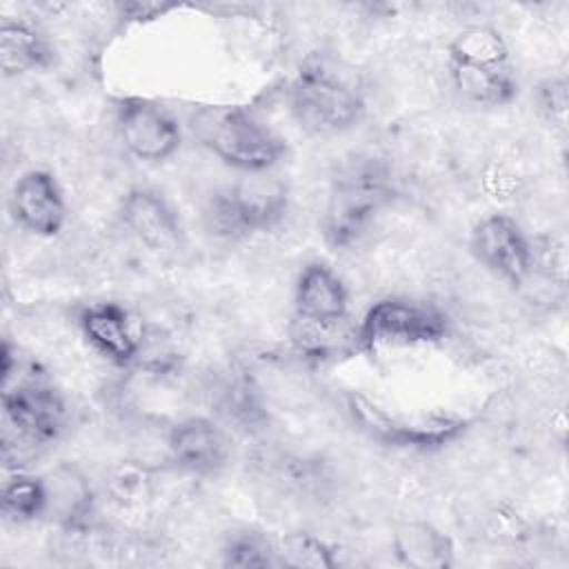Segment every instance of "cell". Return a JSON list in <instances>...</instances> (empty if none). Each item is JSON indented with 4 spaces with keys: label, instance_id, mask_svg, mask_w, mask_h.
<instances>
[{
    "label": "cell",
    "instance_id": "cell-23",
    "mask_svg": "<svg viewBox=\"0 0 569 569\" xmlns=\"http://www.w3.org/2000/svg\"><path fill=\"white\" fill-rule=\"evenodd\" d=\"M536 102L547 122L562 127L567 120V80L562 76H553L540 82Z\"/></svg>",
    "mask_w": 569,
    "mask_h": 569
},
{
    "label": "cell",
    "instance_id": "cell-25",
    "mask_svg": "<svg viewBox=\"0 0 569 569\" xmlns=\"http://www.w3.org/2000/svg\"><path fill=\"white\" fill-rule=\"evenodd\" d=\"M0 371H2V382L7 385L11 378V371H13V347L9 340H4L2 349H0Z\"/></svg>",
    "mask_w": 569,
    "mask_h": 569
},
{
    "label": "cell",
    "instance_id": "cell-18",
    "mask_svg": "<svg viewBox=\"0 0 569 569\" xmlns=\"http://www.w3.org/2000/svg\"><path fill=\"white\" fill-rule=\"evenodd\" d=\"M396 558L416 569H442L453 562L449 536L429 522H407L393 533Z\"/></svg>",
    "mask_w": 569,
    "mask_h": 569
},
{
    "label": "cell",
    "instance_id": "cell-9",
    "mask_svg": "<svg viewBox=\"0 0 569 569\" xmlns=\"http://www.w3.org/2000/svg\"><path fill=\"white\" fill-rule=\"evenodd\" d=\"M2 409L7 422L29 442L47 445L60 438L67 425V405L56 387L40 380H24L4 387Z\"/></svg>",
    "mask_w": 569,
    "mask_h": 569
},
{
    "label": "cell",
    "instance_id": "cell-17",
    "mask_svg": "<svg viewBox=\"0 0 569 569\" xmlns=\"http://www.w3.org/2000/svg\"><path fill=\"white\" fill-rule=\"evenodd\" d=\"M456 91L480 107H505L518 96V78L511 64L505 67H476L447 62Z\"/></svg>",
    "mask_w": 569,
    "mask_h": 569
},
{
    "label": "cell",
    "instance_id": "cell-2",
    "mask_svg": "<svg viewBox=\"0 0 569 569\" xmlns=\"http://www.w3.org/2000/svg\"><path fill=\"white\" fill-rule=\"evenodd\" d=\"M396 182L391 169L371 156L345 162L331 178L325 211L320 218L322 238L331 249H347L358 242L373 220L391 204Z\"/></svg>",
    "mask_w": 569,
    "mask_h": 569
},
{
    "label": "cell",
    "instance_id": "cell-14",
    "mask_svg": "<svg viewBox=\"0 0 569 569\" xmlns=\"http://www.w3.org/2000/svg\"><path fill=\"white\" fill-rule=\"evenodd\" d=\"M47 516L67 533H82L96 516V493L89 478L71 462H60L44 476Z\"/></svg>",
    "mask_w": 569,
    "mask_h": 569
},
{
    "label": "cell",
    "instance_id": "cell-12",
    "mask_svg": "<svg viewBox=\"0 0 569 569\" xmlns=\"http://www.w3.org/2000/svg\"><path fill=\"white\" fill-rule=\"evenodd\" d=\"M120 220L124 229L147 249H176L182 238L178 213L162 193L151 187H131L120 200Z\"/></svg>",
    "mask_w": 569,
    "mask_h": 569
},
{
    "label": "cell",
    "instance_id": "cell-8",
    "mask_svg": "<svg viewBox=\"0 0 569 569\" xmlns=\"http://www.w3.org/2000/svg\"><path fill=\"white\" fill-rule=\"evenodd\" d=\"M349 411L353 420L378 440L391 445H442L451 440L460 429L462 420L453 416H438V413H416V416H398L389 413L387 409L373 405L362 396H349Z\"/></svg>",
    "mask_w": 569,
    "mask_h": 569
},
{
    "label": "cell",
    "instance_id": "cell-13",
    "mask_svg": "<svg viewBox=\"0 0 569 569\" xmlns=\"http://www.w3.org/2000/svg\"><path fill=\"white\" fill-rule=\"evenodd\" d=\"M167 451L178 469L196 476L220 471L229 456L224 431L202 416L176 422L167 436Z\"/></svg>",
    "mask_w": 569,
    "mask_h": 569
},
{
    "label": "cell",
    "instance_id": "cell-4",
    "mask_svg": "<svg viewBox=\"0 0 569 569\" xmlns=\"http://www.w3.org/2000/svg\"><path fill=\"white\" fill-rule=\"evenodd\" d=\"M289 211L287 184L264 173H249L218 189L204 211L207 227L213 236L242 240L276 229Z\"/></svg>",
    "mask_w": 569,
    "mask_h": 569
},
{
    "label": "cell",
    "instance_id": "cell-24",
    "mask_svg": "<svg viewBox=\"0 0 569 569\" xmlns=\"http://www.w3.org/2000/svg\"><path fill=\"white\" fill-rule=\"evenodd\" d=\"M122 9V16L127 18V20H151V18H156L158 13H162V11H167V9H171V7H160V4H140V2H133V4H124V7H120Z\"/></svg>",
    "mask_w": 569,
    "mask_h": 569
},
{
    "label": "cell",
    "instance_id": "cell-1",
    "mask_svg": "<svg viewBox=\"0 0 569 569\" xmlns=\"http://www.w3.org/2000/svg\"><path fill=\"white\" fill-rule=\"evenodd\" d=\"M296 122L318 136L340 133L360 122L367 109L365 82L356 67L327 51L307 53L289 84Z\"/></svg>",
    "mask_w": 569,
    "mask_h": 569
},
{
    "label": "cell",
    "instance_id": "cell-3",
    "mask_svg": "<svg viewBox=\"0 0 569 569\" xmlns=\"http://www.w3.org/2000/svg\"><path fill=\"white\" fill-rule=\"evenodd\" d=\"M189 122L200 144L238 171L264 173L287 156V140L247 107H200Z\"/></svg>",
    "mask_w": 569,
    "mask_h": 569
},
{
    "label": "cell",
    "instance_id": "cell-6",
    "mask_svg": "<svg viewBox=\"0 0 569 569\" xmlns=\"http://www.w3.org/2000/svg\"><path fill=\"white\" fill-rule=\"evenodd\" d=\"M469 251L496 278L520 287L533 267V247L522 227L507 213H489L469 236Z\"/></svg>",
    "mask_w": 569,
    "mask_h": 569
},
{
    "label": "cell",
    "instance_id": "cell-11",
    "mask_svg": "<svg viewBox=\"0 0 569 569\" xmlns=\"http://www.w3.org/2000/svg\"><path fill=\"white\" fill-rule=\"evenodd\" d=\"M296 320L320 331H333L349 309L347 287L336 271L322 262H309L293 289Z\"/></svg>",
    "mask_w": 569,
    "mask_h": 569
},
{
    "label": "cell",
    "instance_id": "cell-22",
    "mask_svg": "<svg viewBox=\"0 0 569 569\" xmlns=\"http://www.w3.org/2000/svg\"><path fill=\"white\" fill-rule=\"evenodd\" d=\"M278 565L276 547L256 531H240L231 536L222 547V567L260 569Z\"/></svg>",
    "mask_w": 569,
    "mask_h": 569
},
{
    "label": "cell",
    "instance_id": "cell-20",
    "mask_svg": "<svg viewBox=\"0 0 569 569\" xmlns=\"http://www.w3.org/2000/svg\"><path fill=\"white\" fill-rule=\"evenodd\" d=\"M2 513L11 522H31L47 516V487L44 478L16 473L2 487Z\"/></svg>",
    "mask_w": 569,
    "mask_h": 569
},
{
    "label": "cell",
    "instance_id": "cell-10",
    "mask_svg": "<svg viewBox=\"0 0 569 569\" xmlns=\"http://www.w3.org/2000/svg\"><path fill=\"white\" fill-rule=\"evenodd\" d=\"M11 216L31 236H58L67 222V202L53 173L44 169L22 173L11 189Z\"/></svg>",
    "mask_w": 569,
    "mask_h": 569
},
{
    "label": "cell",
    "instance_id": "cell-5",
    "mask_svg": "<svg viewBox=\"0 0 569 569\" xmlns=\"http://www.w3.org/2000/svg\"><path fill=\"white\" fill-rule=\"evenodd\" d=\"M447 331L449 322L440 309L407 298H382L367 309L356 331V345L360 351L369 353L436 345Z\"/></svg>",
    "mask_w": 569,
    "mask_h": 569
},
{
    "label": "cell",
    "instance_id": "cell-15",
    "mask_svg": "<svg viewBox=\"0 0 569 569\" xmlns=\"http://www.w3.org/2000/svg\"><path fill=\"white\" fill-rule=\"evenodd\" d=\"M87 342L111 365L129 367L140 358V340L124 307L118 302H93L78 318Z\"/></svg>",
    "mask_w": 569,
    "mask_h": 569
},
{
    "label": "cell",
    "instance_id": "cell-19",
    "mask_svg": "<svg viewBox=\"0 0 569 569\" xmlns=\"http://www.w3.org/2000/svg\"><path fill=\"white\" fill-rule=\"evenodd\" d=\"M447 62L476 67L511 64L507 42L502 33L491 24H471L458 31L447 47Z\"/></svg>",
    "mask_w": 569,
    "mask_h": 569
},
{
    "label": "cell",
    "instance_id": "cell-16",
    "mask_svg": "<svg viewBox=\"0 0 569 569\" xmlns=\"http://www.w3.org/2000/svg\"><path fill=\"white\" fill-rule=\"evenodd\" d=\"M53 47L47 36L24 18H4L0 22V69L4 76H22L49 69Z\"/></svg>",
    "mask_w": 569,
    "mask_h": 569
},
{
    "label": "cell",
    "instance_id": "cell-7",
    "mask_svg": "<svg viewBox=\"0 0 569 569\" xmlns=\"http://www.w3.org/2000/svg\"><path fill=\"white\" fill-rule=\"evenodd\" d=\"M116 127L124 149L142 162H162L182 140L178 120L149 98L127 96L116 104Z\"/></svg>",
    "mask_w": 569,
    "mask_h": 569
},
{
    "label": "cell",
    "instance_id": "cell-21",
    "mask_svg": "<svg viewBox=\"0 0 569 569\" xmlns=\"http://www.w3.org/2000/svg\"><path fill=\"white\" fill-rule=\"evenodd\" d=\"M333 551L336 549L331 545L307 531L284 536L280 547L276 549L278 565L296 569H331L338 565Z\"/></svg>",
    "mask_w": 569,
    "mask_h": 569
}]
</instances>
